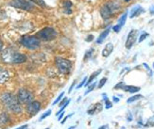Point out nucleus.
I'll return each instance as SVG.
<instances>
[{
  "mask_svg": "<svg viewBox=\"0 0 154 129\" xmlns=\"http://www.w3.org/2000/svg\"><path fill=\"white\" fill-rule=\"evenodd\" d=\"M1 59L7 64H20L26 62V56L9 47L2 51Z\"/></svg>",
  "mask_w": 154,
  "mask_h": 129,
  "instance_id": "obj_1",
  "label": "nucleus"
},
{
  "mask_svg": "<svg viewBox=\"0 0 154 129\" xmlns=\"http://www.w3.org/2000/svg\"><path fill=\"white\" fill-rule=\"evenodd\" d=\"M0 100H1V102L5 105V106L11 112L15 114L22 112L21 103L19 102L18 98L15 95H13L12 93H10V92L3 93L2 95L0 96Z\"/></svg>",
  "mask_w": 154,
  "mask_h": 129,
  "instance_id": "obj_2",
  "label": "nucleus"
},
{
  "mask_svg": "<svg viewBox=\"0 0 154 129\" xmlns=\"http://www.w3.org/2000/svg\"><path fill=\"white\" fill-rule=\"evenodd\" d=\"M36 37L39 40H44V42H49V40H54L57 37V31L53 28L46 26V28H44L39 32H37Z\"/></svg>",
  "mask_w": 154,
  "mask_h": 129,
  "instance_id": "obj_3",
  "label": "nucleus"
},
{
  "mask_svg": "<svg viewBox=\"0 0 154 129\" xmlns=\"http://www.w3.org/2000/svg\"><path fill=\"white\" fill-rule=\"evenodd\" d=\"M21 44L26 48L30 50L38 49L41 45V40H39L36 36H29L26 35L21 39Z\"/></svg>",
  "mask_w": 154,
  "mask_h": 129,
  "instance_id": "obj_4",
  "label": "nucleus"
},
{
  "mask_svg": "<svg viewBox=\"0 0 154 129\" xmlns=\"http://www.w3.org/2000/svg\"><path fill=\"white\" fill-rule=\"evenodd\" d=\"M119 10V5L115 2H109L105 4L101 10H100V14H101L103 19L111 18L115 13Z\"/></svg>",
  "mask_w": 154,
  "mask_h": 129,
  "instance_id": "obj_5",
  "label": "nucleus"
},
{
  "mask_svg": "<svg viewBox=\"0 0 154 129\" xmlns=\"http://www.w3.org/2000/svg\"><path fill=\"white\" fill-rule=\"evenodd\" d=\"M55 64L58 68L59 72L63 74H67L70 73L71 68H72V63L70 60L63 58H55Z\"/></svg>",
  "mask_w": 154,
  "mask_h": 129,
  "instance_id": "obj_6",
  "label": "nucleus"
},
{
  "mask_svg": "<svg viewBox=\"0 0 154 129\" xmlns=\"http://www.w3.org/2000/svg\"><path fill=\"white\" fill-rule=\"evenodd\" d=\"M9 5L15 9L23 10L26 11H31L34 10V6H33V4L29 0H11L9 3Z\"/></svg>",
  "mask_w": 154,
  "mask_h": 129,
  "instance_id": "obj_7",
  "label": "nucleus"
},
{
  "mask_svg": "<svg viewBox=\"0 0 154 129\" xmlns=\"http://www.w3.org/2000/svg\"><path fill=\"white\" fill-rule=\"evenodd\" d=\"M17 98L19 100V102L21 104L24 105H28L30 102L33 101V94L26 89H21L19 90L18 94H17Z\"/></svg>",
  "mask_w": 154,
  "mask_h": 129,
  "instance_id": "obj_8",
  "label": "nucleus"
},
{
  "mask_svg": "<svg viewBox=\"0 0 154 129\" xmlns=\"http://www.w3.org/2000/svg\"><path fill=\"white\" fill-rule=\"evenodd\" d=\"M137 35H138V30L136 29H132L130 31L129 35H128V38H127V40H126V48L128 49H131L132 45L135 44L136 42V39H137Z\"/></svg>",
  "mask_w": 154,
  "mask_h": 129,
  "instance_id": "obj_9",
  "label": "nucleus"
},
{
  "mask_svg": "<svg viewBox=\"0 0 154 129\" xmlns=\"http://www.w3.org/2000/svg\"><path fill=\"white\" fill-rule=\"evenodd\" d=\"M41 110V103L39 101H32L29 104L26 105V111L30 115L37 114Z\"/></svg>",
  "mask_w": 154,
  "mask_h": 129,
  "instance_id": "obj_10",
  "label": "nucleus"
},
{
  "mask_svg": "<svg viewBox=\"0 0 154 129\" xmlns=\"http://www.w3.org/2000/svg\"><path fill=\"white\" fill-rule=\"evenodd\" d=\"M103 108V106L100 104V103H97V104H95V105H92L91 107L89 108L88 110H87V113L90 114V115H93L95 113H98L102 110Z\"/></svg>",
  "mask_w": 154,
  "mask_h": 129,
  "instance_id": "obj_11",
  "label": "nucleus"
},
{
  "mask_svg": "<svg viewBox=\"0 0 154 129\" xmlns=\"http://www.w3.org/2000/svg\"><path fill=\"white\" fill-rule=\"evenodd\" d=\"M10 78V74L6 69L0 67V84H4Z\"/></svg>",
  "mask_w": 154,
  "mask_h": 129,
  "instance_id": "obj_12",
  "label": "nucleus"
},
{
  "mask_svg": "<svg viewBox=\"0 0 154 129\" xmlns=\"http://www.w3.org/2000/svg\"><path fill=\"white\" fill-rule=\"evenodd\" d=\"M112 51H113V45H112V44H111V43L107 44L105 45V47L103 48V50H102V56L104 58H108L111 55V54L112 53Z\"/></svg>",
  "mask_w": 154,
  "mask_h": 129,
  "instance_id": "obj_13",
  "label": "nucleus"
},
{
  "mask_svg": "<svg viewBox=\"0 0 154 129\" xmlns=\"http://www.w3.org/2000/svg\"><path fill=\"white\" fill-rule=\"evenodd\" d=\"M10 121H11V119L8 114L5 112L0 113V127L7 125L10 123Z\"/></svg>",
  "mask_w": 154,
  "mask_h": 129,
  "instance_id": "obj_14",
  "label": "nucleus"
},
{
  "mask_svg": "<svg viewBox=\"0 0 154 129\" xmlns=\"http://www.w3.org/2000/svg\"><path fill=\"white\" fill-rule=\"evenodd\" d=\"M145 10H144V9L142 8L141 6H135L134 8H133L132 10H131V18H133V17H136V16H138V15H140L141 13H143Z\"/></svg>",
  "mask_w": 154,
  "mask_h": 129,
  "instance_id": "obj_15",
  "label": "nucleus"
},
{
  "mask_svg": "<svg viewBox=\"0 0 154 129\" xmlns=\"http://www.w3.org/2000/svg\"><path fill=\"white\" fill-rule=\"evenodd\" d=\"M101 72H102V70L101 69H99V70H97V71H96V72H94L92 74H91V76L89 77V79L86 81V83H85V85L84 86H89L90 84H92V82L94 80H95L100 74H101Z\"/></svg>",
  "mask_w": 154,
  "mask_h": 129,
  "instance_id": "obj_16",
  "label": "nucleus"
},
{
  "mask_svg": "<svg viewBox=\"0 0 154 129\" xmlns=\"http://www.w3.org/2000/svg\"><path fill=\"white\" fill-rule=\"evenodd\" d=\"M122 90L127 92L134 93V92H138L141 89H140L139 87H135V86H126V85H124L122 87Z\"/></svg>",
  "mask_w": 154,
  "mask_h": 129,
  "instance_id": "obj_17",
  "label": "nucleus"
},
{
  "mask_svg": "<svg viewBox=\"0 0 154 129\" xmlns=\"http://www.w3.org/2000/svg\"><path fill=\"white\" fill-rule=\"evenodd\" d=\"M110 30H111V28H106L105 30H103V32H102L101 34H100L99 37L97 38V44H101V43H103V40L106 39V37L109 35Z\"/></svg>",
  "mask_w": 154,
  "mask_h": 129,
  "instance_id": "obj_18",
  "label": "nucleus"
},
{
  "mask_svg": "<svg viewBox=\"0 0 154 129\" xmlns=\"http://www.w3.org/2000/svg\"><path fill=\"white\" fill-rule=\"evenodd\" d=\"M72 7H73V4L69 0H65L63 2V8H64L65 13H67V14H71L72 13Z\"/></svg>",
  "mask_w": 154,
  "mask_h": 129,
  "instance_id": "obj_19",
  "label": "nucleus"
},
{
  "mask_svg": "<svg viewBox=\"0 0 154 129\" xmlns=\"http://www.w3.org/2000/svg\"><path fill=\"white\" fill-rule=\"evenodd\" d=\"M127 15H128V12H125L124 14L119 18V20H118V25L120 26H123L125 25L126 20H127Z\"/></svg>",
  "mask_w": 154,
  "mask_h": 129,
  "instance_id": "obj_20",
  "label": "nucleus"
},
{
  "mask_svg": "<svg viewBox=\"0 0 154 129\" xmlns=\"http://www.w3.org/2000/svg\"><path fill=\"white\" fill-rule=\"evenodd\" d=\"M29 1H31L32 3H35L39 7H41V8H46V4L44 0H29Z\"/></svg>",
  "mask_w": 154,
  "mask_h": 129,
  "instance_id": "obj_21",
  "label": "nucleus"
},
{
  "mask_svg": "<svg viewBox=\"0 0 154 129\" xmlns=\"http://www.w3.org/2000/svg\"><path fill=\"white\" fill-rule=\"evenodd\" d=\"M103 99H104V102H105V107L106 108H111L112 106V104L111 103V101L109 100V98L106 96V94H103Z\"/></svg>",
  "mask_w": 154,
  "mask_h": 129,
  "instance_id": "obj_22",
  "label": "nucleus"
},
{
  "mask_svg": "<svg viewBox=\"0 0 154 129\" xmlns=\"http://www.w3.org/2000/svg\"><path fill=\"white\" fill-rule=\"evenodd\" d=\"M143 96L141 95V94H137V95H134V96H132V97H131V98H129L128 100H127V102L130 104V103H132V102H134V101H137V100H139V99H141Z\"/></svg>",
  "mask_w": 154,
  "mask_h": 129,
  "instance_id": "obj_23",
  "label": "nucleus"
},
{
  "mask_svg": "<svg viewBox=\"0 0 154 129\" xmlns=\"http://www.w3.org/2000/svg\"><path fill=\"white\" fill-rule=\"evenodd\" d=\"M96 87H97V82H94L93 84H90V85L88 86V89H87V91L84 92V94H85V95H87V94L90 93L94 89H95Z\"/></svg>",
  "mask_w": 154,
  "mask_h": 129,
  "instance_id": "obj_24",
  "label": "nucleus"
},
{
  "mask_svg": "<svg viewBox=\"0 0 154 129\" xmlns=\"http://www.w3.org/2000/svg\"><path fill=\"white\" fill-rule=\"evenodd\" d=\"M50 114H51V110H46V111L42 115V116H41V118H40V121H43V120H44V119H45L46 117H48Z\"/></svg>",
  "mask_w": 154,
  "mask_h": 129,
  "instance_id": "obj_25",
  "label": "nucleus"
},
{
  "mask_svg": "<svg viewBox=\"0 0 154 129\" xmlns=\"http://www.w3.org/2000/svg\"><path fill=\"white\" fill-rule=\"evenodd\" d=\"M145 126H154V116L149 119L148 123L145 124Z\"/></svg>",
  "mask_w": 154,
  "mask_h": 129,
  "instance_id": "obj_26",
  "label": "nucleus"
},
{
  "mask_svg": "<svg viewBox=\"0 0 154 129\" xmlns=\"http://www.w3.org/2000/svg\"><path fill=\"white\" fill-rule=\"evenodd\" d=\"M106 82H107V78L106 77H104V78H102L101 80L99 81V84H98V89H101V88L106 84Z\"/></svg>",
  "mask_w": 154,
  "mask_h": 129,
  "instance_id": "obj_27",
  "label": "nucleus"
},
{
  "mask_svg": "<svg viewBox=\"0 0 154 129\" xmlns=\"http://www.w3.org/2000/svg\"><path fill=\"white\" fill-rule=\"evenodd\" d=\"M63 95H64V93H63V92H62V93L60 94V95L58 96V98H57L54 102H53V105H56V104H58V103H59V102H61V100L63 99Z\"/></svg>",
  "mask_w": 154,
  "mask_h": 129,
  "instance_id": "obj_28",
  "label": "nucleus"
},
{
  "mask_svg": "<svg viewBox=\"0 0 154 129\" xmlns=\"http://www.w3.org/2000/svg\"><path fill=\"white\" fill-rule=\"evenodd\" d=\"M146 37H149V33H146V32H144L141 36H140V38H139V43H141V42H143V40L146 38Z\"/></svg>",
  "mask_w": 154,
  "mask_h": 129,
  "instance_id": "obj_29",
  "label": "nucleus"
},
{
  "mask_svg": "<svg viewBox=\"0 0 154 129\" xmlns=\"http://www.w3.org/2000/svg\"><path fill=\"white\" fill-rule=\"evenodd\" d=\"M92 53H93V49H91V50H89V51H87V52H86L85 56H84V60H85V62L87 60V58H89L92 56Z\"/></svg>",
  "mask_w": 154,
  "mask_h": 129,
  "instance_id": "obj_30",
  "label": "nucleus"
},
{
  "mask_svg": "<svg viewBox=\"0 0 154 129\" xmlns=\"http://www.w3.org/2000/svg\"><path fill=\"white\" fill-rule=\"evenodd\" d=\"M67 101H68V98H67V97H64L63 100H61V102H60V105H59V106H60V107L63 106L65 105V103H66V102H67Z\"/></svg>",
  "mask_w": 154,
  "mask_h": 129,
  "instance_id": "obj_31",
  "label": "nucleus"
},
{
  "mask_svg": "<svg viewBox=\"0 0 154 129\" xmlns=\"http://www.w3.org/2000/svg\"><path fill=\"white\" fill-rule=\"evenodd\" d=\"M143 65H144V67H145L146 69V71L149 72V76H152V71H151V69H150V68H149V66L148 64H146V63H144Z\"/></svg>",
  "mask_w": 154,
  "mask_h": 129,
  "instance_id": "obj_32",
  "label": "nucleus"
},
{
  "mask_svg": "<svg viewBox=\"0 0 154 129\" xmlns=\"http://www.w3.org/2000/svg\"><path fill=\"white\" fill-rule=\"evenodd\" d=\"M86 81H87V78L85 77V78H83V80L80 82L79 85H78V87H77V89H79V88H82V87H83L84 85H85V83H86Z\"/></svg>",
  "mask_w": 154,
  "mask_h": 129,
  "instance_id": "obj_33",
  "label": "nucleus"
},
{
  "mask_svg": "<svg viewBox=\"0 0 154 129\" xmlns=\"http://www.w3.org/2000/svg\"><path fill=\"white\" fill-rule=\"evenodd\" d=\"M121 28H122V26H120L119 25H116V26H113L112 29H113V31H115V32H119L120 29H121Z\"/></svg>",
  "mask_w": 154,
  "mask_h": 129,
  "instance_id": "obj_34",
  "label": "nucleus"
},
{
  "mask_svg": "<svg viewBox=\"0 0 154 129\" xmlns=\"http://www.w3.org/2000/svg\"><path fill=\"white\" fill-rule=\"evenodd\" d=\"M5 17H6V12L3 10H1V8H0V19H3Z\"/></svg>",
  "mask_w": 154,
  "mask_h": 129,
  "instance_id": "obj_35",
  "label": "nucleus"
},
{
  "mask_svg": "<svg viewBox=\"0 0 154 129\" xmlns=\"http://www.w3.org/2000/svg\"><path fill=\"white\" fill-rule=\"evenodd\" d=\"M94 40V36L92 35V34H91V35H88V36H87V38H86V42H88V43H90V42H92V40Z\"/></svg>",
  "mask_w": 154,
  "mask_h": 129,
  "instance_id": "obj_36",
  "label": "nucleus"
},
{
  "mask_svg": "<svg viewBox=\"0 0 154 129\" xmlns=\"http://www.w3.org/2000/svg\"><path fill=\"white\" fill-rule=\"evenodd\" d=\"M124 86V83L123 82H120L118 83L116 87H115V89H122V87Z\"/></svg>",
  "mask_w": 154,
  "mask_h": 129,
  "instance_id": "obj_37",
  "label": "nucleus"
},
{
  "mask_svg": "<svg viewBox=\"0 0 154 129\" xmlns=\"http://www.w3.org/2000/svg\"><path fill=\"white\" fill-rule=\"evenodd\" d=\"M72 115H73V114H71V115H68V116H66V117H65V118H64V119H63V120L62 122H61V124H63L65 123V122H66V120H67V119H68L69 117H71Z\"/></svg>",
  "mask_w": 154,
  "mask_h": 129,
  "instance_id": "obj_38",
  "label": "nucleus"
},
{
  "mask_svg": "<svg viewBox=\"0 0 154 129\" xmlns=\"http://www.w3.org/2000/svg\"><path fill=\"white\" fill-rule=\"evenodd\" d=\"M75 85H76V81H74V83H73V84L71 85L70 89H69V91H68V92H69V93H71V92H72V90H73V88L75 87Z\"/></svg>",
  "mask_w": 154,
  "mask_h": 129,
  "instance_id": "obj_39",
  "label": "nucleus"
},
{
  "mask_svg": "<svg viewBox=\"0 0 154 129\" xmlns=\"http://www.w3.org/2000/svg\"><path fill=\"white\" fill-rule=\"evenodd\" d=\"M64 113H65V112H64V111H63V112H62L61 114H60V115H59V118H58V119H59V120H62V118L63 117V115H64Z\"/></svg>",
  "mask_w": 154,
  "mask_h": 129,
  "instance_id": "obj_40",
  "label": "nucleus"
},
{
  "mask_svg": "<svg viewBox=\"0 0 154 129\" xmlns=\"http://www.w3.org/2000/svg\"><path fill=\"white\" fill-rule=\"evenodd\" d=\"M26 127H28V124H24V125L20 126V127H18V128H16V129H26Z\"/></svg>",
  "mask_w": 154,
  "mask_h": 129,
  "instance_id": "obj_41",
  "label": "nucleus"
},
{
  "mask_svg": "<svg viewBox=\"0 0 154 129\" xmlns=\"http://www.w3.org/2000/svg\"><path fill=\"white\" fill-rule=\"evenodd\" d=\"M3 45H4V44H3V42L1 40H0V51H1L2 49H3Z\"/></svg>",
  "mask_w": 154,
  "mask_h": 129,
  "instance_id": "obj_42",
  "label": "nucleus"
},
{
  "mask_svg": "<svg viewBox=\"0 0 154 129\" xmlns=\"http://www.w3.org/2000/svg\"><path fill=\"white\" fill-rule=\"evenodd\" d=\"M112 98H113V102H116V103H117V102H119V99H118L117 97H116V96H113Z\"/></svg>",
  "mask_w": 154,
  "mask_h": 129,
  "instance_id": "obj_43",
  "label": "nucleus"
},
{
  "mask_svg": "<svg viewBox=\"0 0 154 129\" xmlns=\"http://www.w3.org/2000/svg\"><path fill=\"white\" fill-rule=\"evenodd\" d=\"M150 13H151V14H154V6L153 7H151V8H150Z\"/></svg>",
  "mask_w": 154,
  "mask_h": 129,
  "instance_id": "obj_44",
  "label": "nucleus"
},
{
  "mask_svg": "<svg viewBox=\"0 0 154 129\" xmlns=\"http://www.w3.org/2000/svg\"><path fill=\"white\" fill-rule=\"evenodd\" d=\"M131 119H132V118H131V113H129V116H128V121H129V122H131Z\"/></svg>",
  "mask_w": 154,
  "mask_h": 129,
  "instance_id": "obj_45",
  "label": "nucleus"
},
{
  "mask_svg": "<svg viewBox=\"0 0 154 129\" xmlns=\"http://www.w3.org/2000/svg\"><path fill=\"white\" fill-rule=\"evenodd\" d=\"M99 129H108V125H104V126H101V127H99Z\"/></svg>",
  "mask_w": 154,
  "mask_h": 129,
  "instance_id": "obj_46",
  "label": "nucleus"
},
{
  "mask_svg": "<svg viewBox=\"0 0 154 129\" xmlns=\"http://www.w3.org/2000/svg\"><path fill=\"white\" fill-rule=\"evenodd\" d=\"M75 127H76V126H71V127H69V129H74Z\"/></svg>",
  "mask_w": 154,
  "mask_h": 129,
  "instance_id": "obj_47",
  "label": "nucleus"
},
{
  "mask_svg": "<svg viewBox=\"0 0 154 129\" xmlns=\"http://www.w3.org/2000/svg\"><path fill=\"white\" fill-rule=\"evenodd\" d=\"M125 1H126V2H129V1H131V0H125Z\"/></svg>",
  "mask_w": 154,
  "mask_h": 129,
  "instance_id": "obj_48",
  "label": "nucleus"
},
{
  "mask_svg": "<svg viewBox=\"0 0 154 129\" xmlns=\"http://www.w3.org/2000/svg\"><path fill=\"white\" fill-rule=\"evenodd\" d=\"M45 129H49V128H45Z\"/></svg>",
  "mask_w": 154,
  "mask_h": 129,
  "instance_id": "obj_49",
  "label": "nucleus"
},
{
  "mask_svg": "<svg viewBox=\"0 0 154 129\" xmlns=\"http://www.w3.org/2000/svg\"><path fill=\"white\" fill-rule=\"evenodd\" d=\"M153 67H154V63H153Z\"/></svg>",
  "mask_w": 154,
  "mask_h": 129,
  "instance_id": "obj_50",
  "label": "nucleus"
},
{
  "mask_svg": "<svg viewBox=\"0 0 154 129\" xmlns=\"http://www.w3.org/2000/svg\"></svg>",
  "mask_w": 154,
  "mask_h": 129,
  "instance_id": "obj_51",
  "label": "nucleus"
}]
</instances>
